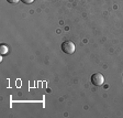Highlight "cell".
Wrapping results in <instances>:
<instances>
[{
	"label": "cell",
	"instance_id": "3",
	"mask_svg": "<svg viewBox=\"0 0 123 118\" xmlns=\"http://www.w3.org/2000/svg\"><path fill=\"white\" fill-rule=\"evenodd\" d=\"M8 46L6 45V44H1V46H0V53H1V55H6V54L8 53Z\"/></svg>",
	"mask_w": 123,
	"mask_h": 118
},
{
	"label": "cell",
	"instance_id": "4",
	"mask_svg": "<svg viewBox=\"0 0 123 118\" xmlns=\"http://www.w3.org/2000/svg\"><path fill=\"white\" fill-rule=\"evenodd\" d=\"M23 3H25V5H30V3H32L34 1V0H21Z\"/></svg>",
	"mask_w": 123,
	"mask_h": 118
},
{
	"label": "cell",
	"instance_id": "5",
	"mask_svg": "<svg viewBox=\"0 0 123 118\" xmlns=\"http://www.w3.org/2000/svg\"><path fill=\"white\" fill-rule=\"evenodd\" d=\"M9 3H18L19 1H21V0H7Z\"/></svg>",
	"mask_w": 123,
	"mask_h": 118
},
{
	"label": "cell",
	"instance_id": "1",
	"mask_svg": "<svg viewBox=\"0 0 123 118\" xmlns=\"http://www.w3.org/2000/svg\"><path fill=\"white\" fill-rule=\"evenodd\" d=\"M75 44L72 41H65L62 44V51L66 54H73L75 52Z\"/></svg>",
	"mask_w": 123,
	"mask_h": 118
},
{
	"label": "cell",
	"instance_id": "2",
	"mask_svg": "<svg viewBox=\"0 0 123 118\" xmlns=\"http://www.w3.org/2000/svg\"><path fill=\"white\" fill-rule=\"evenodd\" d=\"M91 83L95 86H101L105 83V76L101 73H95L91 76Z\"/></svg>",
	"mask_w": 123,
	"mask_h": 118
}]
</instances>
